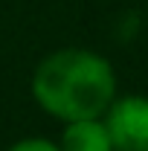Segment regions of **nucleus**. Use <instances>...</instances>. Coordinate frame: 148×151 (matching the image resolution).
Masks as SVG:
<instances>
[{"instance_id": "f257e3e1", "label": "nucleus", "mask_w": 148, "mask_h": 151, "mask_svg": "<svg viewBox=\"0 0 148 151\" xmlns=\"http://www.w3.org/2000/svg\"><path fill=\"white\" fill-rule=\"evenodd\" d=\"M32 96L61 122L102 116L116 99V73L111 61L93 50H55L35 67Z\"/></svg>"}, {"instance_id": "f03ea898", "label": "nucleus", "mask_w": 148, "mask_h": 151, "mask_svg": "<svg viewBox=\"0 0 148 151\" xmlns=\"http://www.w3.org/2000/svg\"><path fill=\"white\" fill-rule=\"evenodd\" d=\"M102 119L116 151H148V96H116Z\"/></svg>"}, {"instance_id": "7ed1b4c3", "label": "nucleus", "mask_w": 148, "mask_h": 151, "mask_svg": "<svg viewBox=\"0 0 148 151\" xmlns=\"http://www.w3.org/2000/svg\"><path fill=\"white\" fill-rule=\"evenodd\" d=\"M58 148L61 151H116L102 116L67 122L61 139H58Z\"/></svg>"}, {"instance_id": "20e7f679", "label": "nucleus", "mask_w": 148, "mask_h": 151, "mask_svg": "<svg viewBox=\"0 0 148 151\" xmlns=\"http://www.w3.org/2000/svg\"><path fill=\"white\" fill-rule=\"evenodd\" d=\"M9 151H61L58 142L47 139V137H23L15 145H9Z\"/></svg>"}]
</instances>
